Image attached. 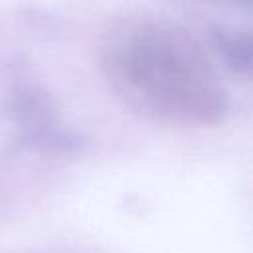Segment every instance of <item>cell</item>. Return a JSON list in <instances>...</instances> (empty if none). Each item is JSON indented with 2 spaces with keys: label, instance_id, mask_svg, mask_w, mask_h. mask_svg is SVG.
I'll use <instances>...</instances> for the list:
<instances>
[{
  "label": "cell",
  "instance_id": "1",
  "mask_svg": "<svg viewBox=\"0 0 253 253\" xmlns=\"http://www.w3.org/2000/svg\"><path fill=\"white\" fill-rule=\"evenodd\" d=\"M113 97L132 115L166 126H211L229 113V93L206 51L184 28L154 16L113 22L99 43Z\"/></svg>",
  "mask_w": 253,
  "mask_h": 253
},
{
  "label": "cell",
  "instance_id": "2",
  "mask_svg": "<svg viewBox=\"0 0 253 253\" xmlns=\"http://www.w3.org/2000/svg\"><path fill=\"white\" fill-rule=\"evenodd\" d=\"M6 107L20 138L43 152H65L77 146L73 132L59 121L45 91L26 73L14 71L6 89Z\"/></svg>",
  "mask_w": 253,
  "mask_h": 253
},
{
  "label": "cell",
  "instance_id": "3",
  "mask_svg": "<svg viewBox=\"0 0 253 253\" xmlns=\"http://www.w3.org/2000/svg\"><path fill=\"white\" fill-rule=\"evenodd\" d=\"M213 49L217 51L219 59L227 67H231L235 73H247L249 71V36L241 34L237 30L217 28L213 32Z\"/></svg>",
  "mask_w": 253,
  "mask_h": 253
}]
</instances>
